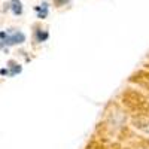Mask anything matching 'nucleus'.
I'll return each instance as SVG.
<instances>
[{
    "mask_svg": "<svg viewBox=\"0 0 149 149\" xmlns=\"http://www.w3.org/2000/svg\"><path fill=\"white\" fill-rule=\"evenodd\" d=\"M26 34L21 30L17 29H8L0 31V49L6 46H15V45H22L26 42Z\"/></svg>",
    "mask_w": 149,
    "mask_h": 149,
    "instance_id": "1",
    "label": "nucleus"
},
{
    "mask_svg": "<svg viewBox=\"0 0 149 149\" xmlns=\"http://www.w3.org/2000/svg\"><path fill=\"white\" fill-rule=\"evenodd\" d=\"M6 6H8V9H10V12H12L15 17L22 15V12H24V8H22V2H21V0H10Z\"/></svg>",
    "mask_w": 149,
    "mask_h": 149,
    "instance_id": "2",
    "label": "nucleus"
},
{
    "mask_svg": "<svg viewBox=\"0 0 149 149\" xmlns=\"http://www.w3.org/2000/svg\"><path fill=\"white\" fill-rule=\"evenodd\" d=\"M6 67H8V70H9V76H10V78H12V76H17V74H19V73L22 72V66L18 63V61H15V60H9L8 64H6Z\"/></svg>",
    "mask_w": 149,
    "mask_h": 149,
    "instance_id": "3",
    "label": "nucleus"
},
{
    "mask_svg": "<svg viewBox=\"0 0 149 149\" xmlns=\"http://www.w3.org/2000/svg\"><path fill=\"white\" fill-rule=\"evenodd\" d=\"M33 37H34V42L43 43V42H46V40L49 39V33H48V30H45V29H36Z\"/></svg>",
    "mask_w": 149,
    "mask_h": 149,
    "instance_id": "4",
    "label": "nucleus"
},
{
    "mask_svg": "<svg viewBox=\"0 0 149 149\" xmlns=\"http://www.w3.org/2000/svg\"><path fill=\"white\" fill-rule=\"evenodd\" d=\"M34 10H36V14H37V18H39V19H45L49 15V5L46 2H43L42 5L36 6Z\"/></svg>",
    "mask_w": 149,
    "mask_h": 149,
    "instance_id": "5",
    "label": "nucleus"
},
{
    "mask_svg": "<svg viewBox=\"0 0 149 149\" xmlns=\"http://www.w3.org/2000/svg\"><path fill=\"white\" fill-rule=\"evenodd\" d=\"M0 74H2V76H9V70H8V67L0 69Z\"/></svg>",
    "mask_w": 149,
    "mask_h": 149,
    "instance_id": "6",
    "label": "nucleus"
}]
</instances>
